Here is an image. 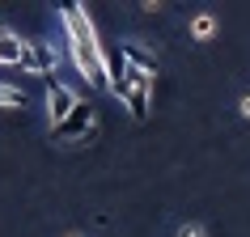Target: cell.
<instances>
[{
    "instance_id": "obj_1",
    "label": "cell",
    "mask_w": 250,
    "mask_h": 237,
    "mask_svg": "<svg viewBox=\"0 0 250 237\" xmlns=\"http://www.w3.org/2000/svg\"><path fill=\"white\" fill-rule=\"evenodd\" d=\"M60 21H64V39H68V55L77 72L85 77V85H110V64H106V47L98 42L89 13L81 4H60Z\"/></svg>"
},
{
    "instance_id": "obj_2",
    "label": "cell",
    "mask_w": 250,
    "mask_h": 237,
    "mask_svg": "<svg viewBox=\"0 0 250 237\" xmlns=\"http://www.w3.org/2000/svg\"><path fill=\"white\" fill-rule=\"evenodd\" d=\"M21 72H39V77H47L51 80L55 77V68H60V51H55L51 42H34V39H26V47H21Z\"/></svg>"
},
{
    "instance_id": "obj_3",
    "label": "cell",
    "mask_w": 250,
    "mask_h": 237,
    "mask_svg": "<svg viewBox=\"0 0 250 237\" xmlns=\"http://www.w3.org/2000/svg\"><path fill=\"white\" fill-rule=\"evenodd\" d=\"M77 106H81V93L72 89V85H64V80H47V115H51V127L68 123Z\"/></svg>"
},
{
    "instance_id": "obj_4",
    "label": "cell",
    "mask_w": 250,
    "mask_h": 237,
    "mask_svg": "<svg viewBox=\"0 0 250 237\" xmlns=\"http://www.w3.org/2000/svg\"><path fill=\"white\" fill-rule=\"evenodd\" d=\"M85 136H93V106L89 102H81L68 123L51 127V140H85Z\"/></svg>"
},
{
    "instance_id": "obj_5",
    "label": "cell",
    "mask_w": 250,
    "mask_h": 237,
    "mask_svg": "<svg viewBox=\"0 0 250 237\" xmlns=\"http://www.w3.org/2000/svg\"><path fill=\"white\" fill-rule=\"evenodd\" d=\"M119 55H123V68H136V72L157 77V55H153V51L136 47V42H123V47H119Z\"/></svg>"
},
{
    "instance_id": "obj_6",
    "label": "cell",
    "mask_w": 250,
    "mask_h": 237,
    "mask_svg": "<svg viewBox=\"0 0 250 237\" xmlns=\"http://www.w3.org/2000/svg\"><path fill=\"white\" fill-rule=\"evenodd\" d=\"M21 47H26V39H17L13 30L0 26V64H21Z\"/></svg>"
},
{
    "instance_id": "obj_7",
    "label": "cell",
    "mask_w": 250,
    "mask_h": 237,
    "mask_svg": "<svg viewBox=\"0 0 250 237\" xmlns=\"http://www.w3.org/2000/svg\"><path fill=\"white\" fill-rule=\"evenodd\" d=\"M212 34H216V17H212V13H199L195 21H191V39H199V42H208Z\"/></svg>"
},
{
    "instance_id": "obj_8",
    "label": "cell",
    "mask_w": 250,
    "mask_h": 237,
    "mask_svg": "<svg viewBox=\"0 0 250 237\" xmlns=\"http://www.w3.org/2000/svg\"><path fill=\"white\" fill-rule=\"evenodd\" d=\"M0 106L4 110H21L26 106V93L17 89V85H0Z\"/></svg>"
},
{
    "instance_id": "obj_9",
    "label": "cell",
    "mask_w": 250,
    "mask_h": 237,
    "mask_svg": "<svg viewBox=\"0 0 250 237\" xmlns=\"http://www.w3.org/2000/svg\"><path fill=\"white\" fill-rule=\"evenodd\" d=\"M178 237H204V229H199V224H183V229H178Z\"/></svg>"
},
{
    "instance_id": "obj_10",
    "label": "cell",
    "mask_w": 250,
    "mask_h": 237,
    "mask_svg": "<svg viewBox=\"0 0 250 237\" xmlns=\"http://www.w3.org/2000/svg\"><path fill=\"white\" fill-rule=\"evenodd\" d=\"M242 115L250 118V93H246V98H242Z\"/></svg>"
},
{
    "instance_id": "obj_11",
    "label": "cell",
    "mask_w": 250,
    "mask_h": 237,
    "mask_svg": "<svg viewBox=\"0 0 250 237\" xmlns=\"http://www.w3.org/2000/svg\"><path fill=\"white\" fill-rule=\"evenodd\" d=\"M68 237H85V233H68Z\"/></svg>"
}]
</instances>
